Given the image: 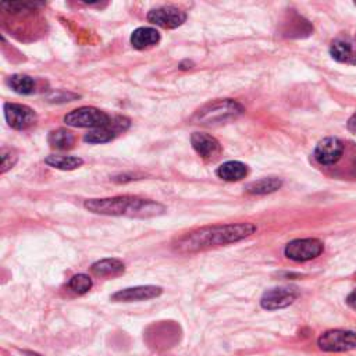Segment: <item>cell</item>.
<instances>
[{
    "mask_svg": "<svg viewBox=\"0 0 356 356\" xmlns=\"http://www.w3.org/2000/svg\"><path fill=\"white\" fill-rule=\"evenodd\" d=\"M111 122V117L92 106L78 107L64 115V123L70 127L77 129H102L109 126Z\"/></svg>",
    "mask_w": 356,
    "mask_h": 356,
    "instance_id": "obj_4",
    "label": "cell"
},
{
    "mask_svg": "<svg viewBox=\"0 0 356 356\" xmlns=\"http://www.w3.org/2000/svg\"><path fill=\"white\" fill-rule=\"evenodd\" d=\"M317 345L324 352H348L356 349V332L348 330H330L319 337Z\"/></svg>",
    "mask_w": 356,
    "mask_h": 356,
    "instance_id": "obj_5",
    "label": "cell"
},
{
    "mask_svg": "<svg viewBox=\"0 0 356 356\" xmlns=\"http://www.w3.org/2000/svg\"><path fill=\"white\" fill-rule=\"evenodd\" d=\"M191 144L196 153L207 160H213L221 153L220 142L214 137L205 133H194L191 137Z\"/></svg>",
    "mask_w": 356,
    "mask_h": 356,
    "instance_id": "obj_13",
    "label": "cell"
},
{
    "mask_svg": "<svg viewBox=\"0 0 356 356\" xmlns=\"http://www.w3.org/2000/svg\"><path fill=\"white\" fill-rule=\"evenodd\" d=\"M126 266L120 259L115 258H107V259H102L95 262L91 266V272L95 276H100V277H114V276H120L122 273H124Z\"/></svg>",
    "mask_w": 356,
    "mask_h": 356,
    "instance_id": "obj_16",
    "label": "cell"
},
{
    "mask_svg": "<svg viewBox=\"0 0 356 356\" xmlns=\"http://www.w3.org/2000/svg\"><path fill=\"white\" fill-rule=\"evenodd\" d=\"M10 88L19 95H31L35 92V79L26 74H15L9 78Z\"/></svg>",
    "mask_w": 356,
    "mask_h": 356,
    "instance_id": "obj_21",
    "label": "cell"
},
{
    "mask_svg": "<svg viewBox=\"0 0 356 356\" xmlns=\"http://www.w3.org/2000/svg\"><path fill=\"white\" fill-rule=\"evenodd\" d=\"M283 187V181L277 177H266L258 181H252L245 187V191L252 195H266L276 192Z\"/></svg>",
    "mask_w": 356,
    "mask_h": 356,
    "instance_id": "obj_18",
    "label": "cell"
},
{
    "mask_svg": "<svg viewBox=\"0 0 356 356\" xmlns=\"http://www.w3.org/2000/svg\"><path fill=\"white\" fill-rule=\"evenodd\" d=\"M163 294V288L158 285H140L117 291L110 297L113 302H140L158 298Z\"/></svg>",
    "mask_w": 356,
    "mask_h": 356,
    "instance_id": "obj_12",
    "label": "cell"
},
{
    "mask_svg": "<svg viewBox=\"0 0 356 356\" xmlns=\"http://www.w3.org/2000/svg\"><path fill=\"white\" fill-rule=\"evenodd\" d=\"M243 113L244 107L238 102H235L232 99H220L209 102L200 109H198L192 115L191 122H194V124L213 127L232 122L235 118H238Z\"/></svg>",
    "mask_w": 356,
    "mask_h": 356,
    "instance_id": "obj_3",
    "label": "cell"
},
{
    "mask_svg": "<svg viewBox=\"0 0 356 356\" xmlns=\"http://www.w3.org/2000/svg\"><path fill=\"white\" fill-rule=\"evenodd\" d=\"M344 151H345L344 142L338 138L330 137V138H324L317 144L313 155L316 162L320 163L321 166H331L342 158Z\"/></svg>",
    "mask_w": 356,
    "mask_h": 356,
    "instance_id": "obj_11",
    "label": "cell"
},
{
    "mask_svg": "<svg viewBox=\"0 0 356 356\" xmlns=\"http://www.w3.org/2000/svg\"><path fill=\"white\" fill-rule=\"evenodd\" d=\"M68 287L73 292H75L78 295H84L92 288V280L86 274H75L70 279Z\"/></svg>",
    "mask_w": 356,
    "mask_h": 356,
    "instance_id": "obj_22",
    "label": "cell"
},
{
    "mask_svg": "<svg viewBox=\"0 0 356 356\" xmlns=\"http://www.w3.org/2000/svg\"><path fill=\"white\" fill-rule=\"evenodd\" d=\"M216 174H217V177H220L224 181L234 182V181H240L248 176V167L243 162L231 160V162L223 163L216 170Z\"/></svg>",
    "mask_w": 356,
    "mask_h": 356,
    "instance_id": "obj_15",
    "label": "cell"
},
{
    "mask_svg": "<svg viewBox=\"0 0 356 356\" xmlns=\"http://www.w3.org/2000/svg\"><path fill=\"white\" fill-rule=\"evenodd\" d=\"M346 303H348L352 309H355V310H356V290H353V291L348 295V298H346Z\"/></svg>",
    "mask_w": 356,
    "mask_h": 356,
    "instance_id": "obj_24",
    "label": "cell"
},
{
    "mask_svg": "<svg viewBox=\"0 0 356 356\" xmlns=\"http://www.w3.org/2000/svg\"><path fill=\"white\" fill-rule=\"evenodd\" d=\"M298 297H299V292L297 291V288H290V287L272 288L262 295L261 306L265 310L284 309L292 305Z\"/></svg>",
    "mask_w": 356,
    "mask_h": 356,
    "instance_id": "obj_10",
    "label": "cell"
},
{
    "mask_svg": "<svg viewBox=\"0 0 356 356\" xmlns=\"http://www.w3.org/2000/svg\"><path fill=\"white\" fill-rule=\"evenodd\" d=\"M131 45L134 49L144 50L152 48L160 42V34L152 27H140L131 35Z\"/></svg>",
    "mask_w": 356,
    "mask_h": 356,
    "instance_id": "obj_14",
    "label": "cell"
},
{
    "mask_svg": "<svg viewBox=\"0 0 356 356\" xmlns=\"http://www.w3.org/2000/svg\"><path fill=\"white\" fill-rule=\"evenodd\" d=\"M348 130L356 135V113L348 120Z\"/></svg>",
    "mask_w": 356,
    "mask_h": 356,
    "instance_id": "obj_25",
    "label": "cell"
},
{
    "mask_svg": "<svg viewBox=\"0 0 356 356\" xmlns=\"http://www.w3.org/2000/svg\"><path fill=\"white\" fill-rule=\"evenodd\" d=\"M45 163L53 169L71 171L84 165V160L77 156H64V155H50L45 159Z\"/></svg>",
    "mask_w": 356,
    "mask_h": 356,
    "instance_id": "obj_20",
    "label": "cell"
},
{
    "mask_svg": "<svg viewBox=\"0 0 356 356\" xmlns=\"http://www.w3.org/2000/svg\"><path fill=\"white\" fill-rule=\"evenodd\" d=\"M84 207L95 214L103 216H126L137 218H149L165 214L166 206L151 199L138 196H113L103 199L85 200Z\"/></svg>",
    "mask_w": 356,
    "mask_h": 356,
    "instance_id": "obj_2",
    "label": "cell"
},
{
    "mask_svg": "<svg viewBox=\"0 0 356 356\" xmlns=\"http://www.w3.org/2000/svg\"><path fill=\"white\" fill-rule=\"evenodd\" d=\"M330 55L334 60L339 63H348V64H356V52L353 50V46L342 39H337L330 46Z\"/></svg>",
    "mask_w": 356,
    "mask_h": 356,
    "instance_id": "obj_17",
    "label": "cell"
},
{
    "mask_svg": "<svg viewBox=\"0 0 356 356\" xmlns=\"http://www.w3.org/2000/svg\"><path fill=\"white\" fill-rule=\"evenodd\" d=\"M129 127H130L129 118L122 115L111 117V122L109 126L89 131L88 134H85L84 141L88 144H106L114 140L117 134L124 133Z\"/></svg>",
    "mask_w": 356,
    "mask_h": 356,
    "instance_id": "obj_8",
    "label": "cell"
},
{
    "mask_svg": "<svg viewBox=\"0 0 356 356\" xmlns=\"http://www.w3.org/2000/svg\"><path fill=\"white\" fill-rule=\"evenodd\" d=\"M0 156H2V174L9 171L10 169H13L15 165L17 163V159H19L17 155L12 149H6V148L2 149V152H0Z\"/></svg>",
    "mask_w": 356,
    "mask_h": 356,
    "instance_id": "obj_23",
    "label": "cell"
},
{
    "mask_svg": "<svg viewBox=\"0 0 356 356\" xmlns=\"http://www.w3.org/2000/svg\"><path fill=\"white\" fill-rule=\"evenodd\" d=\"M48 142L55 149L67 151V149H71L73 145L75 144V137L71 131H68L66 129H57V130L49 133Z\"/></svg>",
    "mask_w": 356,
    "mask_h": 356,
    "instance_id": "obj_19",
    "label": "cell"
},
{
    "mask_svg": "<svg viewBox=\"0 0 356 356\" xmlns=\"http://www.w3.org/2000/svg\"><path fill=\"white\" fill-rule=\"evenodd\" d=\"M324 251V245L316 238L294 240L285 245L284 254L294 262H308L320 256Z\"/></svg>",
    "mask_w": 356,
    "mask_h": 356,
    "instance_id": "obj_6",
    "label": "cell"
},
{
    "mask_svg": "<svg viewBox=\"0 0 356 356\" xmlns=\"http://www.w3.org/2000/svg\"><path fill=\"white\" fill-rule=\"evenodd\" d=\"M5 117L8 124L19 131L27 130L37 123L35 111L26 104L20 103H6L5 104Z\"/></svg>",
    "mask_w": 356,
    "mask_h": 356,
    "instance_id": "obj_7",
    "label": "cell"
},
{
    "mask_svg": "<svg viewBox=\"0 0 356 356\" xmlns=\"http://www.w3.org/2000/svg\"><path fill=\"white\" fill-rule=\"evenodd\" d=\"M256 225L252 223L212 225L188 232L176 240L173 248L178 254H196L214 247L228 245L243 241L256 232Z\"/></svg>",
    "mask_w": 356,
    "mask_h": 356,
    "instance_id": "obj_1",
    "label": "cell"
},
{
    "mask_svg": "<svg viewBox=\"0 0 356 356\" xmlns=\"http://www.w3.org/2000/svg\"><path fill=\"white\" fill-rule=\"evenodd\" d=\"M147 19L149 23H152L158 27H162L166 30H174L185 23L187 15L178 8L163 6V8L151 10L148 13Z\"/></svg>",
    "mask_w": 356,
    "mask_h": 356,
    "instance_id": "obj_9",
    "label": "cell"
}]
</instances>
